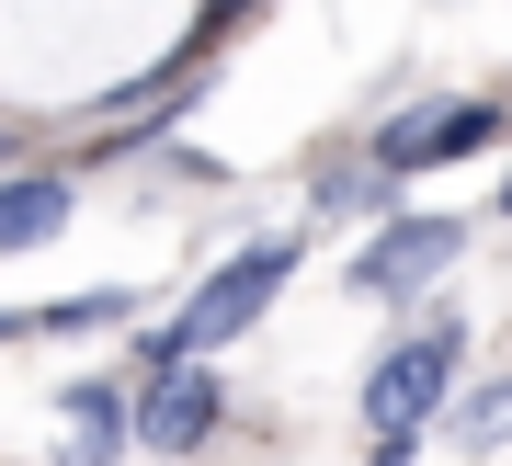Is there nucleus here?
<instances>
[{"instance_id": "13", "label": "nucleus", "mask_w": 512, "mask_h": 466, "mask_svg": "<svg viewBox=\"0 0 512 466\" xmlns=\"http://www.w3.org/2000/svg\"><path fill=\"white\" fill-rule=\"evenodd\" d=\"M501 216H512V171H501Z\"/></svg>"}, {"instance_id": "1", "label": "nucleus", "mask_w": 512, "mask_h": 466, "mask_svg": "<svg viewBox=\"0 0 512 466\" xmlns=\"http://www.w3.org/2000/svg\"><path fill=\"white\" fill-rule=\"evenodd\" d=\"M285 285H296V239H251V251L217 262V273L194 285V307L171 319V330H183V353H217V341H239V330H251Z\"/></svg>"}, {"instance_id": "4", "label": "nucleus", "mask_w": 512, "mask_h": 466, "mask_svg": "<svg viewBox=\"0 0 512 466\" xmlns=\"http://www.w3.org/2000/svg\"><path fill=\"white\" fill-rule=\"evenodd\" d=\"M217 421H228V387L205 376V364H183V376L137 387V421H126V432H137L148 455H194V444H205Z\"/></svg>"}, {"instance_id": "11", "label": "nucleus", "mask_w": 512, "mask_h": 466, "mask_svg": "<svg viewBox=\"0 0 512 466\" xmlns=\"http://www.w3.org/2000/svg\"><path fill=\"white\" fill-rule=\"evenodd\" d=\"M239 12H262V0H205V23H194V46H217V35H228Z\"/></svg>"}, {"instance_id": "6", "label": "nucleus", "mask_w": 512, "mask_h": 466, "mask_svg": "<svg viewBox=\"0 0 512 466\" xmlns=\"http://www.w3.org/2000/svg\"><path fill=\"white\" fill-rule=\"evenodd\" d=\"M490 137H501V103H433V114H421V171H444V160H478Z\"/></svg>"}, {"instance_id": "9", "label": "nucleus", "mask_w": 512, "mask_h": 466, "mask_svg": "<svg viewBox=\"0 0 512 466\" xmlns=\"http://www.w3.org/2000/svg\"><path fill=\"white\" fill-rule=\"evenodd\" d=\"M456 444H467V455H501V444H512V376L467 387V410H456Z\"/></svg>"}, {"instance_id": "3", "label": "nucleus", "mask_w": 512, "mask_h": 466, "mask_svg": "<svg viewBox=\"0 0 512 466\" xmlns=\"http://www.w3.org/2000/svg\"><path fill=\"white\" fill-rule=\"evenodd\" d=\"M456 251H467V228H456V216H387V228H376V251H353V296H421Z\"/></svg>"}, {"instance_id": "10", "label": "nucleus", "mask_w": 512, "mask_h": 466, "mask_svg": "<svg viewBox=\"0 0 512 466\" xmlns=\"http://www.w3.org/2000/svg\"><path fill=\"white\" fill-rule=\"evenodd\" d=\"M387 194V171L376 160H342V171H319V216H353V205H376Z\"/></svg>"}, {"instance_id": "2", "label": "nucleus", "mask_w": 512, "mask_h": 466, "mask_svg": "<svg viewBox=\"0 0 512 466\" xmlns=\"http://www.w3.org/2000/svg\"><path fill=\"white\" fill-rule=\"evenodd\" d=\"M456 353H467V319H421L399 353H376L365 421H376V432H421V421L444 410V387H456Z\"/></svg>"}, {"instance_id": "8", "label": "nucleus", "mask_w": 512, "mask_h": 466, "mask_svg": "<svg viewBox=\"0 0 512 466\" xmlns=\"http://www.w3.org/2000/svg\"><path fill=\"white\" fill-rule=\"evenodd\" d=\"M69 421H80V455L103 466L114 444H126V387H103V376H92V387H69Z\"/></svg>"}, {"instance_id": "5", "label": "nucleus", "mask_w": 512, "mask_h": 466, "mask_svg": "<svg viewBox=\"0 0 512 466\" xmlns=\"http://www.w3.org/2000/svg\"><path fill=\"white\" fill-rule=\"evenodd\" d=\"M57 228H69V182H57V171H12V182H0V262L46 251Z\"/></svg>"}, {"instance_id": "7", "label": "nucleus", "mask_w": 512, "mask_h": 466, "mask_svg": "<svg viewBox=\"0 0 512 466\" xmlns=\"http://www.w3.org/2000/svg\"><path fill=\"white\" fill-rule=\"evenodd\" d=\"M103 319H126L114 285H103V296H57V307H0V341H35V330L57 341V330H103Z\"/></svg>"}, {"instance_id": "12", "label": "nucleus", "mask_w": 512, "mask_h": 466, "mask_svg": "<svg viewBox=\"0 0 512 466\" xmlns=\"http://www.w3.org/2000/svg\"><path fill=\"white\" fill-rule=\"evenodd\" d=\"M421 455V432H376V466H410Z\"/></svg>"}]
</instances>
